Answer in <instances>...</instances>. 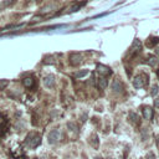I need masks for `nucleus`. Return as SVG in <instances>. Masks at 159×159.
<instances>
[{
	"mask_svg": "<svg viewBox=\"0 0 159 159\" xmlns=\"http://www.w3.org/2000/svg\"><path fill=\"white\" fill-rule=\"evenodd\" d=\"M94 159H103V158H102V157H96Z\"/></svg>",
	"mask_w": 159,
	"mask_h": 159,
	"instance_id": "nucleus-24",
	"label": "nucleus"
},
{
	"mask_svg": "<svg viewBox=\"0 0 159 159\" xmlns=\"http://www.w3.org/2000/svg\"><path fill=\"white\" fill-rule=\"evenodd\" d=\"M88 75V70H83V71H80V72H77L76 73V79H82V77H84V76H87Z\"/></svg>",
	"mask_w": 159,
	"mask_h": 159,
	"instance_id": "nucleus-15",
	"label": "nucleus"
},
{
	"mask_svg": "<svg viewBox=\"0 0 159 159\" xmlns=\"http://www.w3.org/2000/svg\"><path fill=\"white\" fill-rule=\"evenodd\" d=\"M128 122L132 123V124H138V122H139L138 114L134 113V112H129V114H128Z\"/></svg>",
	"mask_w": 159,
	"mask_h": 159,
	"instance_id": "nucleus-10",
	"label": "nucleus"
},
{
	"mask_svg": "<svg viewBox=\"0 0 159 159\" xmlns=\"http://www.w3.org/2000/svg\"><path fill=\"white\" fill-rule=\"evenodd\" d=\"M147 63H148L149 66H152V67L157 66V63H158L157 57H154V56H148V59H147Z\"/></svg>",
	"mask_w": 159,
	"mask_h": 159,
	"instance_id": "nucleus-13",
	"label": "nucleus"
},
{
	"mask_svg": "<svg viewBox=\"0 0 159 159\" xmlns=\"http://www.w3.org/2000/svg\"><path fill=\"white\" fill-rule=\"evenodd\" d=\"M157 145H158V148H159V136H158V138H157Z\"/></svg>",
	"mask_w": 159,
	"mask_h": 159,
	"instance_id": "nucleus-23",
	"label": "nucleus"
},
{
	"mask_svg": "<svg viewBox=\"0 0 159 159\" xmlns=\"http://www.w3.org/2000/svg\"><path fill=\"white\" fill-rule=\"evenodd\" d=\"M142 113H143L144 119L150 121L152 118H153V108L149 106H145V107H143V110H142Z\"/></svg>",
	"mask_w": 159,
	"mask_h": 159,
	"instance_id": "nucleus-6",
	"label": "nucleus"
},
{
	"mask_svg": "<svg viewBox=\"0 0 159 159\" xmlns=\"http://www.w3.org/2000/svg\"><path fill=\"white\" fill-rule=\"evenodd\" d=\"M34 82H35V80H34L32 77H26V79H24V81H22L24 86H25L26 88H31L34 86Z\"/></svg>",
	"mask_w": 159,
	"mask_h": 159,
	"instance_id": "nucleus-12",
	"label": "nucleus"
},
{
	"mask_svg": "<svg viewBox=\"0 0 159 159\" xmlns=\"http://www.w3.org/2000/svg\"><path fill=\"white\" fill-rule=\"evenodd\" d=\"M148 82V76L145 75V73H141V75L136 76V79L133 80V84L136 88H142V87H144L145 84Z\"/></svg>",
	"mask_w": 159,
	"mask_h": 159,
	"instance_id": "nucleus-2",
	"label": "nucleus"
},
{
	"mask_svg": "<svg viewBox=\"0 0 159 159\" xmlns=\"http://www.w3.org/2000/svg\"><path fill=\"white\" fill-rule=\"evenodd\" d=\"M157 93H158V84H153V86H152L150 94H152V96H155Z\"/></svg>",
	"mask_w": 159,
	"mask_h": 159,
	"instance_id": "nucleus-18",
	"label": "nucleus"
},
{
	"mask_svg": "<svg viewBox=\"0 0 159 159\" xmlns=\"http://www.w3.org/2000/svg\"><path fill=\"white\" fill-rule=\"evenodd\" d=\"M60 131L59 129H53L49 133V136H47V139H49V143H51V144H55L56 142H59L60 139Z\"/></svg>",
	"mask_w": 159,
	"mask_h": 159,
	"instance_id": "nucleus-4",
	"label": "nucleus"
},
{
	"mask_svg": "<svg viewBox=\"0 0 159 159\" xmlns=\"http://www.w3.org/2000/svg\"><path fill=\"white\" fill-rule=\"evenodd\" d=\"M35 159H36V158H35Z\"/></svg>",
	"mask_w": 159,
	"mask_h": 159,
	"instance_id": "nucleus-27",
	"label": "nucleus"
},
{
	"mask_svg": "<svg viewBox=\"0 0 159 159\" xmlns=\"http://www.w3.org/2000/svg\"><path fill=\"white\" fill-rule=\"evenodd\" d=\"M157 53H158V55H159V49H158V50H157Z\"/></svg>",
	"mask_w": 159,
	"mask_h": 159,
	"instance_id": "nucleus-26",
	"label": "nucleus"
},
{
	"mask_svg": "<svg viewBox=\"0 0 159 159\" xmlns=\"http://www.w3.org/2000/svg\"><path fill=\"white\" fill-rule=\"evenodd\" d=\"M158 42H159V38L148 39V41H147V46H148V47H153L154 45H157Z\"/></svg>",
	"mask_w": 159,
	"mask_h": 159,
	"instance_id": "nucleus-14",
	"label": "nucleus"
},
{
	"mask_svg": "<svg viewBox=\"0 0 159 159\" xmlns=\"http://www.w3.org/2000/svg\"><path fill=\"white\" fill-rule=\"evenodd\" d=\"M157 75H158V79H159V70L157 71Z\"/></svg>",
	"mask_w": 159,
	"mask_h": 159,
	"instance_id": "nucleus-25",
	"label": "nucleus"
},
{
	"mask_svg": "<svg viewBox=\"0 0 159 159\" xmlns=\"http://www.w3.org/2000/svg\"><path fill=\"white\" fill-rule=\"evenodd\" d=\"M92 144L94 147H97V136H93V139H92Z\"/></svg>",
	"mask_w": 159,
	"mask_h": 159,
	"instance_id": "nucleus-22",
	"label": "nucleus"
},
{
	"mask_svg": "<svg viewBox=\"0 0 159 159\" xmlns=\"http://www.w3.org/2000/svg\"><path fill=\"white\" fill-rule=\"evenodd\" d=\"M70 63L72 66H76L81 63V55L80 53H72V55L70 56Z\"/></svg>",
	"mask_w": 159,
	"mask_h": 159,
	"instance_id": "nucleus-8",
	"label": "nucleus"
},
{
	"mask_svg": "<svg viewBox=\"0 0 159 159\" xmlns=\"http://www.w3.org/2000/svg\"><path fill=\"white\" fill-rule=\"evenodd\" d=\"M81 8V5H75V6H72V8L70 9V11H76V10H79Z\"/></svg>",
	"mask_w": 159,
	"mask_h": 159,
	"instance_id": "nucleus-20",
	"label": "nucleus"
},
{
	"mask_svg": "<svg viewBox=\"0 0 159 159\" xmlns=\"http://www.w3.org/2000/svg\"><path fill=\"white\" fill-rule=\"evenodd\" d=\"M67 127H69V129H70V131H72V132H76L77 129H79L77 124H76V123H73V122H69V123H67Z\"/></svg>",
	"mask_w": 159,
	"mask_h": 159,
	"instance_id": "nucleus-16",
	"label": "nucleus"
},
{
	"mask_svg": "<svg viewBox=\"0 0 159 159\" xmlns=\"http://www.w3.org/2000/svg\"><path fill=\"white\" fill-rule=\"evenodd\" d=\"M97 72H98L100 75H103V76L111 75V70L103 65H97Z\"/></svg>",
	"mask_w": 159,
	"mask_h": 159,
	"instance_id": "nucleus-9",
	"label": "nucleus"
},
{
	"mask_svg": "<svg viewBox=\"0 0 159 159\" xmlns=\"http://www.w3.org/2000/svg\"><path fill=\"white\" fill-rule=\"evenodd\" d=\"M14 3H16V0H8V1H3V3H1V5H0V6H1V8H3V6H5V8H6V6L13 5Z\"/></svg>",
	"mask_w": 159,
	"mask_h": 159,
	"instance_id": "nucleus-17",
	"label": "nucleus"
},
{
	"mask_svg": "<svg viewBox=\"0 0 159 159\" xmlns=\"http://www.w3.org/2000/svg\"><path fill=\"white\" fill-rule=\"evenodd\" d=\"M142 51V44L139 40H134L133 45H132L131 50H129V59H133V57H136L137 55H139Z\"/></svg>",
	"mask_w": 159,
	"mask_h": 159,
	"instance_id": "nucleus-3",
	"label": "nucleus"
},
{
	"mask_svg": "<svg viewBox=\"0 0 159 159\" xmlns=\"http://www.w3.org/2000/svg\"><path fill=\"white\" fill-rule=\"evenodd\" d=\"M6 84H8V81L5 80H0V90H4L6 87Z\"/></svg>",
	"mask_w": 159,
	"mask_h": 159,
	"instance_id": "nucleus-19",
	"label": "nucleus"
},
{
	"mask_svg": "<svg viewBox=\"0 0 159 159\" xmlns=\"http://www.w3.org/2000/svg\"><path fill=\"white\" fill-rule=\"evenodd\" d=\"M44 84L47 87V88H52V87H55V77L53 76H46L45 79H44Z\"/></svg>",
	"mask_w": 159,
	"mask_h": 159,
	"instance_id": "nucleus-7",
	"label": "nucleus"
},
{
	"mask_svg": "<svg viewBox=\"0 0 159 159\" xmlns=\"http://www.w3.org/2000/svg\"><path fill=\"white\" fill-rule=\"evenodd\" d=\"M107 79H106V77H98V79H97V84H98V87H100V88L101 90H104V88H106V87H107Z\"/></svg>",
	"mask_w": 159,
	"mask_h": 159,
	"instance_id": "nucleus-11",
	"label": "nucleus"
},
{
	"mask_svg": "<svg viewBox=\"0 0 159 159\" xmlns=\"http://www.w3.org/2000/svg\"><path fill=\"white\" fill-rule=\"evenodd\" d=\"M112 90L114 93H122L123 92V83H122L118 79H116L112 82Z\"/></svg>",
	"mask_w": 159,
	"mask_h": 159,
	"instance_id": "nucleus-5",
	"label": "nucleus"
},
{
	"mask_svg": "<svg viewBox=\"0 0 159 159\" xmlns=\"http://www.w3.org/2000/svg\"><path fill=\"white\" fill-rule=\"evenodd\" d=\"M154 106L157 107V108H159V96L157 97V98L154 100Z\"/></svg>",
	"mask_w": 159,
	"mask_h": 159,
	"instance_id": "nucleus-21",
	"label": "nucleus"
},
{
	"mask_svg": "<svg viewBox=\"0 0 159 159\" xmlns=\"http://www.w3.org/2000/svg\"><path fill=\"white\" fill-rule=\"evenodd\" d=\"M25 143L28 144L30 148H36L40 143H41V137H40V134L35 133V132H31V133H29L28 137H26Z\"/></svg>",
	"mask_w": 159,
	"mask_h": 159,
	"instance_id": "nucleus-1",
	"label": "nucleus"
}]
</instances>
